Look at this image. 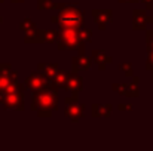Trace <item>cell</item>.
Segmentation results:
<instances>
[{
    "label": "cell",
    "instance_id": "1",
    "mask_svg": "<svg viewBox=\"0 0 153 151\" xmlns=\"http://www.w3.org/2000/svg\"><path fill=\"white\" fill-rule=\"evenodd\" d=\"M30 108L39 117H51L52 113L58 110V89L52 85L48 88L34 91Z\"/></svg>",
    "mask_w": 153,
    "mask_h": 151
},
{
    "label": "cell",
    "instance_id": "2",
    "mask_svg": "<svg viewBox=\"0 0 153 151\" xmlns=\"http://www.w3.org/2000/svg\"><path fill=\"white\" fill-rule=\"evenodd\" d=\"M51 22L58 24L59 30L62 28H74L80 30L83 25V13L80 9H77L74 4L67 3L64 7L59 9L58 15H53L51 18Z\"/></svg>",
    "mask_w": 153,
    "mask_h": 151
},
{
    "label": "cell",
    "instance_id": "3",
    "mask_svg": "<svg viewBox=\"0 0 153 151\" xmlns=\"http://www.w3.org/2000/svg\"><path fill=\"white\" fill-rule=\"evenodd\" d=\"M58 49L59 50H73L79 49L85 45V42L80 37V30L74 28H62L59 30V39H58Z\"/></svg>",
    "mask_w": 153,
    "mask_h": 151
},
{
    "label": "cell",
    "instance_id": "4",
    "mask_svg": "<svg viewBox=\"0 0 153 151\" xmlns=\"http://www.w3.org/2000/svg\"><path fill=\"white\" fill-rule=\"evenodd\" d=\"M64 102H65V108H64L65 116L73 122H79L85 113V105L79 102V95L71 94V96H67Z\"/></svg>",
    "mask_w": 153,
    "mask_h": 151
},
{
    "label": "cell",
    "instance_id": "5",
    "mask_svg": "<svg viewBox=\"0 0 153 151\" xmlns=\"http://www.w3.org/2000/svg\"><path fill=\"white\" fill-rule=\"evenodd\" d=\"M13 82H18V71L13 70L10 64H0V101L4 96L6 88Z\"/></svg>",
    "mask_w": 153,
    "mask_h": 151
},
{
    "label": "cell",
    "instance_id": "6",
    "mask_svg": "<svg viewBox=\"0 0 153 151\" xmlns=\"http://www.w3.org/2000/svg\"><path fill=\"white\" fill-rule=\"evenodd\" d=\"M24 92L25 91H15V92H10L7 95H4L0 104L3 105L4 110H18V111H22L25 108L24 105Z\"/></svg>",
    "mask_w": 153,
    "mask_h": 151
},
{
    "label": "cell",
    "instance_id": "7",
    "mask_svg": "<svg viewBox=\"0 0 153 151\" xmlns=\"http://www.w3.org/2000/svg\"><path fill=\"white\" fill-rule=\"evenodd\" d=\"M25 86H27V89H30V91H39V89H43V88H48V86H52V82L51 80H48L40 71H34V73H31L27 79H25Z\"/></svg>",
    "mask_w": 153,
    "mask_h": 151
},
{
    "label": "cell",
    "instance_id": "8",
    "mask_svg": "<svg viewBox=\"0 0 153 151\" xmlns=\"http://www.w3.org/2000/svg\"><path fill=\"white\" fill-rule=\"evenodd\" d=\"M92 58L86 56L85 55V45L79 48V55L77 56H73L71 59V71L74 73H79L80 70H91L92 68Z\"/></svg>",
    "mask_w": 153,
    "mask_h": 151
},
{
    "label": "cell",
    "instance_id": "9",
    "mask_svg": "<svg viewBox=\"0 0 153 151\" xmlns=\"http://www.w3.org/2000/svg\"><path fill=\"white\" fill-rule=\"evenodd\" d=\"M91 15L94 18V22L98 25V28L104 31L108 24L113 22V10L111 9H92Z\"/></svg>",
    "mask_w": 153,
    "mask_h": 151
},
{
    "label": "cell",
    "instance_id": "10",
    "mask_svg": "<svg viewBox=\"0 0 153 151\" xmlns=\"http://www.w3.org/2000/svg\"><path fill=\"white\" fill-rule=\"evenodd\" d=\"M111 89L116 91L119 95L126 96V98H137L140 96V91H138V85L137 83H113Z\"/></svg>",
    "mask_w": 153,
    "mask_h": 151
},
{
    "label": "cell",
    "instance_id": "11",
    "mask_svg": "<svg viewBox=\"0 0 153 151\" xmlns=\"http://www.w3.org/2000/svg\"><path fill=\"white\" fill-rule=\"evenodd\" d=\"M82 88H83V79L77 73H74V71L68 73V79H67V83H65L64 89L71 92L73 95H79V91Z\"/></svg>",
    "mask_w": 153,
    "mask_h": 151
},
{
    "label": "cell",
    "instance_id": "12",
    "mask_svg": "<svg viewBox=\"0 0 153 151\" xmlns=\"http://www.w3.org/2000/svg\"><path fill=\"white\" fill-rule=\"evenodd\" d=\"M91 58H92V61L98 65L100 70H105V67L113 62V58L108 56L104 49H94L92 53H91Z\"/></svg>",
    "mask_w": 153,
    "mask_h": 151
},
{
    "label": "cell",
    "instance_id": "13",
    "mask_svg": "<svg viewBox=\"0 0 153 151\" xmlns=\"http://www.w3.org/2000/svg\"><path fill=\"white\" fill-rule=\"evenodd\" d=\"M147 22H150V19L144 10H140V9L132 10V28L134 30H144Z\"/></svg>",
    "mask_w": 153,
    "mask_h": 151
},
{
    "label": "cell",
    "instance_id": "14",
    "mask_svg": "<svg viewBox=\"0 0 153 151\" xmlns=\"http://www.w3.org/2000/svg\"><path fill=\"white\" fill-rule=\"evenodd\" d=\"M37 70H39L48 80H51V82L55 79V76H56L58 71H59L56 62H40V64L37 65Z\"/></svg>",
    "mask_w": 153,
    "mask_h": 151
},
{
    "label": "cell",
    "instance_id": "15",
    "mask_svg": "<svg viewBox=\"0 0 153 151\" xmlns=\"http://www.w3.org/2000/svg\"><path fill=\"white\" fill-rule=\"evenodd\" d=\"M111 110H113L111 104H100V105L94 104L91 108V114H92V117H110Z\"/></svg>",
    "mask_w": 153,
    "mask_h": 151
},
{
    "label": "cell",
    "instance_id": "16",
    "mask_svg": "<svg viewBox=\"0 0 153 151\" xmlns=\"http://www.w3.org/2000/svg\"><path fill=\"white\" fill-rule=\"evenodd\" d=\"M24 42L25 43H45V30L34 28L31 31H27Z\"/></svg>",
    "mask_w": 153,
    "mask_h": 151
},
{
    "label": "cell",
    "instance_id": "17",
    "mask_svg": "<svg viewBox=\"0 0 153 151\" xmlns=\"http://www.w3.org/2000/svg\"><path fill=\"white\" fill-rule=\"evenodd\" d=\"M67 3H56L53 0H37V9L40 10H52V9H61Z\"/></svg>",
    "mask_w": 153,
    "mask_h": 151
},
{
    "label": "cell",
    "instance_id": "18",
    "mask_svg": "<svg viewBox=\"0 0 153 151\" xmlns=\"http://www.w3.org/2000/svg\"><path fill=\"white\" fill-rule=\"evenodd\" d=\"M67 79H68V73L67 71H58V74L55 76V79L52 80V85L56 88V89H64L65 88V83H67Z\"/></svg>",
    "mask_w": 153,
    "mask_h": 151
},
{
    "label": "cell",
    "instance_id": "19",
    "mask_svg": "<svg viewBox=\"0 0 153 151\" xmlns=\"http://www.w3.org/2000/svg\"><path fill=\"white\" fill-rule=\"evenodd\" d=\"M59 39V33L56 30H46L45 31V43H55Z\"/></svg>",
    "mask_w": 153,
    "mask_h": 151
},
{
    "label": "cell",
    "instance_id": "20",
    "mask_svg": "<svg viewBox=\"0 0 153 151\" xmlns=\"http://www.w3.org/2000/svg\"><path fill=\"white\" fill-rule=\"evenodd\" d=\"M19 28L24 31V33H27V31H31V30H34L36 28V25H34V22L30 19V18H25L21 24H19Z\"/></svg>",
    "mask_w": 153,
    "mask_h": 151
},
{
    "label": "cell",
    "instance_id": "21",
    "mask_svg": "<svg viewBox=\"0 0 153 151\" xmlns=\"http://www.w3.org/2000/svg\"><path fill=\"white\" fill-rule=\"evenodd\" d=\"M117 68H119L120 71H123L126 77H132V64H129V62H122V64L117 65Z\"/></svg>",
    "mask_w": 153,
    "mask_h": 151
},
{
    "label": "cell",
    "instance_id": "22",
    "mask_svg": "<svg viewBox=\"0 0 153 151\" xmlns=\"http://www.w3.org/2000/svg\"><path fill=\"white\" fill-rule=\"evenodd\" d=\"M80 37L85 43H91L92 42V31L89 28H85V30H80Z\"/></svg>",
    "mask_w": 153,
    "mask_h": 151
},
{
    "label": "cell",
    "instance_id": "23",
    "mask_svg": "<svg viewBox=\"0 0 153 151\" xmlns=\"http://www.w3.org/2000/svg\"><path fill=\"white\" fill-rule=\"evenodd\" d=\"M147 50L149 52L153 50V30L147 31Z\"/></svg>",
    "mask_w": 153,
    "mask_h": 151
},
{
    "label": "cell",
    "instance_id": "24",
    "mask_svg": "<svg viewBox=\"0 0 153 151\" xmlns=\"http://www.w3.org/2000/svg\"><path fill=\"white\" fill-rule=\"evenodd\" d=\"M146 67H147V70H153V50L150 52V55L147 56V61H146Z\"/></svg>",
    "mask_w": 153,
    "mask_h": 151
},
{
    "label": "cell",
    "instance_id": "25",
    "mask_svg": "<svg viewBox=\"0 0 153 151\" xmlns=\"http://www.w3.org/2000/svg\"><path fill=\"white\" fill-rule=\"evenodd\" d=\"M117 108H119L120 111H131V110H132V105H128V104H120Z\"/></svg>",
    "mask_w": 153,
    "mask_h": 151
},
{
    "label": "cell",
    "instance_id": "26",
    "mask_svg": "<svg viewBox=\"0 0 153 151\" xmlns=\"http://www.w3.org/2000/svg\"><path fill=\"white\" fill-rule=\"evenodd\" d=\"M140 1H143V3H146L147 4V7H150L153 4V0H140Z\"/></svg>",
    "mask_w": 153,
    "mask_h": 151
},
{
    "label": "cell",
    "instance_id": "27",
    "mask_svg": "<svg viewBox=\"0 0 153 151\" xmlns=\"http://www.w3.org/2000/svg\"><path fill=\"white\" fill-rule=\"evenodd\" d=\"M120 3H137V1H140V0H119Z\"/></svg>",
    "mask_w": 153,
    "mask_h": 151
},
{
    "label": "cell",
    "instance_id": "28",
    "mask_svg": "<svg viewBox=\"0 0 153 151\" xmlns=\"http://www.w3.org/2000/svg\"><path fill=\"white\" fill-rule=\"evenodd\" d=\"M10 1H12V3H22L24 0H10Z\"/></svg>",
    "mask_w": 153,
    "mask_h": 151
},
{
    "label": "cell",
    "instance_id": "29",
    "mask_svg": "<svg viewBox=\"0 0 153 151\" xmlns=\"http://www.w3.org/2000/svg\"><path fill=\"white\" fill-rule=\"evenodd\" d=\"M1 21H3V19H1V16H0V24H1Z\"/></svg>",
    "mask_w": 153,
    "mask_h": 151
},
{
    "label": "cell",
    "instance_id": "30",
    "mask_svg": "<svg viewBox=\"0 0 153 151\" xmlns=\"http://www.w3.org/2000/svg\"><path fill=\"white\" fill-rule=\"evenodd\" d=\"M3 1H4V0H0V3H3Z\"/></svg>",
    "mask_w": 153,
    "mask_h": 151
}]
</instances>
